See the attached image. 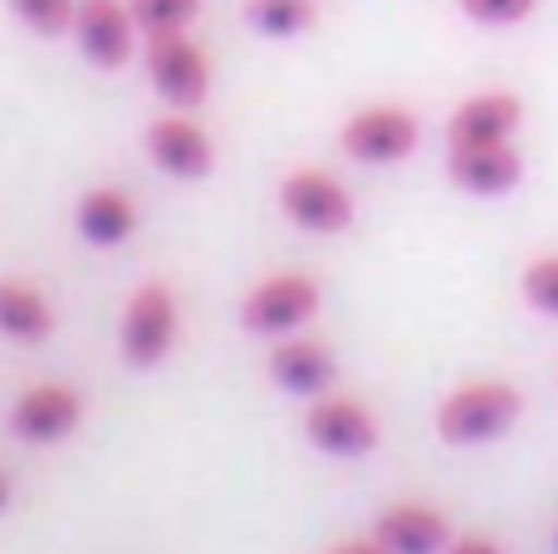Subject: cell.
Returning <instances> with one entry per match:
<instances>
[{
	"label": "cell",
	"mask_w": 558,
	"mask_h": 554,
	"mask_svg": "<svg viewBox=\"0 0 558 554\" xmlns=\"http://www.w3.org/2000/svg\"><path fill=\"white\" fill-rule=\"evenodd\" d=\"M279 206L284 216L299 226V231H318V236H333L353 221V196L343 192V182L318 167H299L279 182Z\"/></svg>",
	"instance_id": "obj_5"
},
{
	"label": "cell",
	"mask_w": 558,
	"mask_h": 554,
	"mask_svg": "<svg viewBox=\"0 0 558 554\" xmlns=\"http://www.w3.org/2000/svg\"><path fill=\"white\" fill-rule=\"evenodd\" d=\"M520 123H524V104L514 94H475L451 113V123H446V143L451 147L510 143Z\"/></svg>",
	"instance_id": "obj_11"
},
{
	"label": "cell",
	"mask_w": 558,
	"mask_h": 554,
	"mask_svg": "<svg viewBox=\"0 0 558 554\" xmlns=\"http://www.w3.org/2000/svg\"><path fill=\"white\" fill-rule=\"evenodd\" d=\"M446 554H505L495 540H485V535H461V540H451L446 545Z\"/></svg>",
	"instance_id": "obj_22"
},
{
	"label": "cell",
	"mask_w": 558,
	"mask_h": 554,
	"mask_svg": "<svg viewBox=\"0 0 558 554\" xmlns=\"http://www.w3.org/2000/svg\"><path fill=\"white\" fill-rule=\"evenodd\" d=\"M416 118L397 104H373V108H357L353 118L343 123L338 133V147H343L353 162L367 167H387V162H402V157L416 153Z\"/></svg>",
	"instance_id": "obj_3"
},
{
	"label": "cell",
	"mask_w": 558,
	"mask_h": 554,
	"mask_svg": "<svg viewBox=\"0 0 558 554\" xmlns=\"http://www.w3.org/2000/svg\"><path fill=\"white\" fill-rule=\"evenodd\" d=\"M446 172L471 196H500V192H510V186H520L524 162L510 143H485V147H451Z\"/></svg>",
	"instance_id": "obj_12"
},
{
	"label": "cell",
	"mask_w": 558,
	"mask_h": 554,
	"mask_svg": "<svg viewBox=\"0 0 558 554\" xmlns=\"http://www.w3.org/2000/svg\"><path fill=\"white\" fill-rule=\"evenodd\" d=\"M270 378L284 393H299V398H318V393L333 383V353L324 349L318 339H279L270 349Z\"/></svg>",
	"instance_id": "obj_14"
},
{
	"label": "cell",
	"mask_w": 558,
	"mask_h": 554,
	"mask_svg": "<svg viewBox=\"0 0 558 554\" xmlns=\"http://www.w3.org/2000/svg\"><path fill=\"white\" fill-rule=\"evenodd\" d=\"M524 398L520 388L510 383H495V378H481V383H461L451 398H441L436 408V432L441 442L451 447H481V442H495L514 427L520 418Z\"/></svg>",
	"instance_id": "obj_1"
},
{
	"label": "cell",
	"mask_w": 558,
	"mask_h": 554,
	"mask_svg": "<svg viewBox=\"0 0 558 554\" xmlns=\"http://www.w3.org/2000/svg\"><path fill=\"white\" fill-rule=\"evenodd\" d=\"M147 74L167 104L196 108L211 88V59L196 39H186V29H162V35H147Z\"/></svg>",
	"instance_id": "obj_2"
},
{
	"label": "cell",
	"mask_w": 558,
	"mask_h": 554,
	"mask_svg": "<svg viewBox=\"0 0 558 554\" xmlns=\"http://www.w3.org/2000/svg\"><path fill=\"white\" fill-rule=\"evenodd\" d=\"M328 554H392V550H387L383 545V540H338V545L333 550H328Z\"/></svg>",
	"instance_id": "obj_23"
},
{
	"label": "cell",
	"mask_w": 558,
	"mask_h": 554,
	"mask_svg": "<svg viewBox=\"0 0 558 554\" xmlns=\"http://www.w3.org/2000/svg\"><path fill=\"white\" fill-rule=\"evenodd\" d=\"M314 310H318V285L308 280V275L284 270V275L260 280L251 294H245L241 324L251 334H294L314 320Z\"/></svg>",
	"instance_id": "obj_6"
},
{
	"label": "cell",
	"mask_w": 558,
	"mask_h": 554,
	"mask_svg": "<svg viewBox=\"0 0 558 554\" xmlns=\"http://www.w3.org/2000/svg\"><path fill=\"white\" fill-rule=\"evenodd\" d=\"M147 153L153 162L162 167L167 177H182V182H196V177L211 172L216 162V147L206 137L202 123H192L186 113H167L147 128Z\"/></svg>",
	"instance_id": "obj_10"
},
{
	"label": "cell",
	"mask_w": 558,
	"mask_h": 554,
	"mask_svg": "<svg viewBox=\"0 0 558 554\" xmlns=\"http://www.w3.org/2000/svg\"><path fill=\"white\" fill-rule=\"evenodd\" d=\"M118 344H123V359L133 363V369H157V363L172 353L177 344V300L167 285H143V290H133V300H128L123 310V334H118Z\"/></svg>",
	"instance_id": "obj_4"
},
{
	"label": "cell",
	"mask_w": 558,
	"mask_h": 554,
	"mask_svg": "<svg viewBox=\"0 0 558 554\" xmlns=\"http://www.w3.org/2000/svg\"><path fill=\"white\" fill-rule=\"evenodd\" d=\"M10 10H15L35 35H64V29H74V20H78L74 0H10Z\"/></svg>",
	"instance_id": "obj_18"
},
{
	"label": "cell",
	"mask_w": 558,
	"mask_h": 554,
	"mask_svg": "<svg viewBox=\"0 0 558 554\" xmlns=\"http://www.w3.org/2000/svg\"><path fill=\"white\" fill-rule=\"evenodd\" d=\"M539 0H461V10L481 25H520V20L534 15Z\"/></svg>",
	"instance_id": "obj_21"
},
{
	"label": "cell",
	"mask_w": 558,
	"mask_h": 554,
	"mask_svg": "<svg viewBox=\"0 0 558 554\" xmlns=\"http://www.w3.org/2000/svg\"><path fill=\"white\" fill-rule=\"evenodd\" d=\"M5 506H10V477L0 471V510H5Z\"/></svg>",
	"instance_id": "obj_24"
},
{
	"label": "cell",
	"mask_w": 558,
	"mask_h": 554,
	"mask_svg": "<svg viewBox=\"0 0 558 554\" xmlns=\"http://www.w3.org/2000/svg\"><path fill=\"white\" fill-rule=\"evenodd\" d=\"M133 5L123 0H78L74 39L98 69H118L133 59Z\"/></svg>",
	"instance_id": "obj_9"
},
{
	"label": "cell",
	"mask_w": 558,
	"mask_h": 554,
	"mask_svg": "<svg viewBox=\"0 0 558 554\" xmlns=\"http://www.w3.org/2000/svg\"><path fill=\"white\" fill-rule=\"evenodd\" d=\"M520 290L539 314L558 320V255H539V261L520 275Z\"/></svg>",
	"instance_id": "obj_20"
},
{
	"label": "cell",
	"mask_w": 558,
	"mask_h": 554,
	"mask_svg": "<svg viewBox=\"0 0 558 554\" xmlns=\"http://www.w3.org/2000/svg\"><path fill=\"white\" fill-rule=\"evenodd\" d=\"M377 540L392 554H441L451 545V526H446L441 510L416 506V501H397L377 516Z\"/></svg>",
	"instance_id": "obj_13"
},
{
	"label": "cell",
	"mask_w": 558,
	"mask_h": 554,
	"mask_svg": "<svg viewBox=\"0 0 558 554\" xmlns=\"http://www.w3.org/2000/svg\"><path fill=\"white\" fill-rule=\"evenodd\" d=\"M202 10V0H133V20L147 35H162V29H186V20Z\"/></svg>",
	"instance_id": "obj_19"
},
{
	"label": "cell",
	"mask_w": 558,
	"mask_h": 554,
	"mask_svg": "<svg viewBox=\"0 0 558 554\" xmlns=\"http://www.w3.org/2000/svg\"><path fill=\"white\" fill-rule=\"evenodd\" d=\"M74 221L88 245H123L128 236L137 231V206H133V196L118 192V186H94V192H84Z\"/></svg>",
	"instance_id": "obj_15"
},
{
	"label": "cell",
	"mask_w": 558,
	"mask_h": 554,
	"mask_svg": "<svg viewBox=\"0 0 558 554\" xmlns=\"http://www.w3.org/2000/svg\"><path fill=\"white\" fill-rule=\"evenodd\" d=\"M78 418H84V398L74 388H64V383H35L10 408V432L45 447V442L69 437L78 427Z\"/></svg>",
	"instance_id": "obj_8"
},
{
	"label": "cell",
	"mask_w": 558,
	"mask_h": 554,
	"mask_svg": "<svg viewBox=\"0 0 558 554\" xmlns=\"http://www.w3.org/2000/svg\"><path fill=\"white\" fill-rule=\"evenodd\" d=\"M304 432L328 457H367L377 447V418L353 398H318L304 418Z\"/></svg>",
	"instance_id": "obj_7"
},
{
	"label": "cell",
	"mask_w": 558,
	"mask_h": 554,
	"mask_svg": "<svg viewBox=\"0 0 558 554\" xmlns=\"http://www.w3.org/2000/svg\"><path fill=\"white\" fill-rule=\"evenodd\" d=\"M245 20H251L260 35L289 39L314 25V0H245Z\"/></svg>",
	"instance_id": "obj_17"
},
{
	"label": "cell",
	"mask_w": 558,
	"mask_h": 554,
	"mask_svg": "<svg viewBox=\"0 0 558 554\" xmlns=\"http://www.w3.org/2000/svg\"><path fill=\"white\" fill-rule=\"evenodd\" d=\"M54 329V310L49 300L25 280H0V334L20 344H39Z\"/></svg>",
	"instance_id": "obj_16"
}]
</instances>
